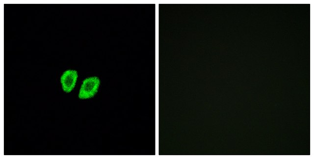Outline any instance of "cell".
Here are the masks:
<instances>
[{
  "mask_svg": "<svg viewBox=\"0 0 314 159\" xmlns=\"http://www.w3.org/2000/svg\"><path fill=\"white\" fill-rule=\"evenodd\" d=\"M100 84V79L97 77H91L85 79L80 86L78 98L83 100L94 97L98 91Z\"/></svg>",
  "mask_w": 314,
  "mask_h": 159,
  "instance_id": "1",
  "label": "cell"
},
{
  "mask_svg": "<svg viewBox=\"0 0 314 159\" xmlns=\"http://www.w3.org/2000/svg\"><path fill=\"white\" fill-rule=\"evenodd\" d=\"M78 73L74 70L65 71L60 78V82L63 90L69 93L74 88L78 79Z\"/></svg>",
  "mask_w": 314,
  "mask_h": 159,
  "instance_id": "2",
  "label": "cell"
}]
</instances>
